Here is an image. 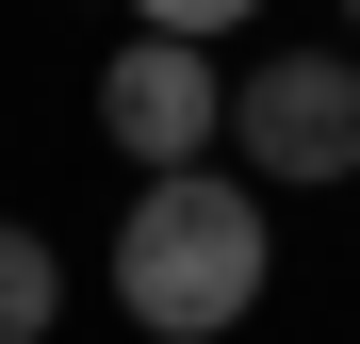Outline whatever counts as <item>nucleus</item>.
Listing matches in <instances>:
<instances>
[{"label":"nucleus","mask_w":360,"mask_h":344,"mask_svg":"<svg viewBox=\"0 0 360 344\" xmlns=\"http://www.w3.org/2000/svg\"><path fill=\"white\" fill-rule=\"evenodd\" d=\"M278 279L262 181H213V164H148V197L115 213V312L148 344H229Z\"/></svg>","instance_id":"1"},{"label":"nucleus","mask_w":360,"mask_h":344,"mask_svg":"<svg viewBox=\"0 0 360 344\" xmlns=\"http://www.w3.org/2000/svg\"><path fill=\"white\" fill-rule=\"evenodd\" d=\"M246 181H360V49H262L229 82Z\"/></svg>","instance_id":"2"},{"label":"nucleus","mask_w":360,"mask_h":344,"mask_svg":"<svg viewBox=\"0 0 360 344\" xmlns=\"http://www.w3.org/2000/svg\"><path fill=\"white\" fill-rule=\"evenodd\" d=\"M98 132H115V164H213L229 66H213L197 33H148V17H131V49L98 66Z\"/></svg>","instance_id":"3"},{"label":"nucleus","mask_w":360,"mask_h":344,"mask_svg":"<svg viewBox=\"0 0 360 344\" xmlns=\"http://www.w3.org/2000/svg\"><path fill=\"white\" fill-rule=\"evenodd\" d=\"M66 328V262H49V229L0 213V344H49Z\"/></svg>","instance_id":"4"},{"label":"nucleus","mask_w":360,"mask_h":344,"mask_svg":"<svg viewBox=\"0 0 360 344\" xmlns=\"http://www.w3.org/2000/svg\"><path fill=\"white\" fill-rule=\"evenodd\" d=\"M131 17H148V33H197V49H213L229 17H262V0H131Z\"/></svg>","instance_id":"5"},{"label":"nucleus","mask_w":360,"mask_h":344,"mask_svg":"<svg viewBox=\"0 0 360 344\" xmlns=\"http://www.w3.org/2000/svg\"><path fill=\"white\" fill-rule=\"evenodd\" d=\"M344 33H360V0H344Z\"/></svg>","instance_id":"6"}]
</instances>
